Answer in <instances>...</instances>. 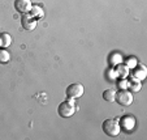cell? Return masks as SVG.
Segmentation results:
<instances>
[{
	"label": "cell",
	"mask_w": 147,
	"mask_h": 140,
	"mask_svg": "<svg viewBox=\"0 0 147 140\" xmlns=\"http://www.w3.org/2000/svg\"><path fill=\"white\" fill-rule=\"evenodd\" d=\"M129 88H131L133 92H138V90L141 89V84H139V83H136V81L129 83Z\"/></svg>",
	"instance_id": "cell-10"
},
{
	"label": "cell",
	"mask_w": 147,
	"mask_h": 140,
	"mask_svg": "<svg viewBox=\"0 0 147 140\" xmlns=\"http://www.w3.org/2000/svg\"><path fill=\"white\" fill-rule=\"evenodd\" d=\"M103 98L106 100L107 102H113L115 98H116V92L113 89H107L103 93Z\"/></svg>",
	"instance_id": "cell-8"
},
{
	"label": "cell",
	"mask_w": 147,
	"mask_h": 140,
	"mask_svg": "<svg viewBox=\"0 0 147 140\" xmlns=\"http://www.w3.org/2000/svg\"><path fill=\"white\" fill-rule=\"evenodd\" d=\"M120 88H122V89H128V88H129V83L125 81V80L120 81Z\"/></svg>",
	"instance_id": "cell-12"
},
{
	"label": "cell",
	"mask_w": 147,
	"mask_h": 140,
	"mask_svg": "<svg viewBox=\"0 0 147 140\" xmlns=\"http://www.w3.org/2000/svg\"><path fill=\"white\" fill-rule=\"evenodd\" d=\"M33 16H43V12H40V8L38 7H33Z\"/></svg>",
	"instance_id": "cell-11"
},
{
	"label": "cell",
	"mask_w": 147,
	"mask_h": 140,
	"mask_svg": "<svg viewBox=\"0 0 147 140\" xmlns=\"http://www.w3.org/2000/svg\"><path fill=\"white\" fill-rule=\"evenodd\" d=\"M67 93V97L70 100H74V98H80L81 96L85 93V87L80 83H74V84H70L69 87L65 90Z\"/></svg>",
	"instance_id": "cell-4"
},
{
	"label": "cell",
	"mask_w": 147,
	"mask_h": 140,
	"mask_svg": "<svg viewBox=\"0 0 147 140\" xmlns=\"http://www.w3.org/2000/svg\"><path fill=\"white\" fill-rule=\"evenodd\" d=\"M57 113L61 118H70L76 113V104L73 101H64L59 105Z\"/></svg>",
	"instance_id": "cell-2"
},
{
	"label": "cell",
	"mask_w": 147,
	"mask_h": 140,
	"mask_svg": "<svg viewBox=\"0 0 147 140\" xmlns=\"http://www.w3.org/2000/svg\"><path fill=\"white\" fill-rule=\"evenodd\" d=\"M102 128L107 136L111 137H116L121 131V126L117 119H106L102 124Z\"/></svg>",
	"instance_id": "cell-1"
},
{
	"label": "cell",
	"mask_w": 147,
	"mask_h": 140,
	"mask_svg": "<svg viewBox=\"0 0 147 140\" xmlns=\"http://www.w3.org/2000/svg\"><path fill=\"white\" fill-rule=\"evenodd\" d=\"M14 8H16L17 12L25 14L31 11L33 3H31V0H16L14 1Z\"/></svg>",
	"instance_id": "cell-6"
},
{
	"label": "cell",
	"mask_w": 147,
	"mask_h": 140,
	"mask_svg": "<svg viewBox=\"0 0 147 140\" xmlns=\"http://www.w3.org/2000/svg\"><path fill=\"white\" fill-rule=\"evenodd\" d=\"M9 59H11V54L7 50H4V48H0V63L5 64V63L9 62Z\"/></svg>",
	"instance_id": "cell-9"
},
{
	"label": "cell",
	"mask_w": 147,
	"mask_h": 140,
	"mask_svg": "<svg viewBox=\"0 0 147 140\" xmlns=\"http://www.w3.org/2000/svg\"><path fill=\"white\" fill-rule=\"evenodd\" d=\"M115 101L121 106H130L133 104V94L130 92H128L126 89H122L120 92H116Z\"/></svg>",
	"instance_id": "cell-3"
},
{
	"label": "cell",
	"mask_w": 147,
	"mask_h": 140,
	"mask_svg": "<svg viewBox=\"0 0 147 140\" xmlns=\"http://www.w3.org/2000/svg\"><path fill=\"white\" fill-rule=\"evenodd\" d=\"M21 23H22V28L28 31H33L36 28V25H38V23L33 17V14H29V13L24 14L22 18H21Z\"/></svg>",
	"instance_id": "cell-5"
},
{
	"label": "cell",
	"mask_w": 147,
	"mask_h": 140,
	"mask_svg": "<svg viewBox=\"0 0 147 140\" xmlns=\"http://www.w3.org/2000/svg\"><path fill=\"white\" fill-rule=\"evenodd\" d=\"M12 42V37L8 33H1L0 34V45L3 47H8Z\"/></svg>",
	"instance_id": "cell-7"
}]
</instances>
